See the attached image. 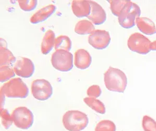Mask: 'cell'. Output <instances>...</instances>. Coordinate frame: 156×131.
Segmentation results:
<instances>
[{
  "label": "cell",
  "instance_id": "obj_1",
  "mask_svg": "<svg viewBox=\"0 0 156 131\" xmlns=\"http://www.w3.org/2000/svg\"><path fill=\"white\" fill-rule=\"evenodd\" d=\"M105 87L109 91L124 93L127 84L125 73L120 69L110 67L104 74Z\"/></svg>",
  "mask_w": 156,
  "mask_h": 131
},
{
  "label": "cell",
  "instance_id": "obj_2",
  "mask_svg": "<svg viewBox=\"0 0 156 131\" xmlns=\"http://www.w3.org/2000/svg\"><path fill=\"white\" fill-rule=\"evenodd\" d=\"M62 122L69 131H81L87 127L89 119L85 113L78 110H69L64 113Z\"/></svg>",
  "mask_w": 156,
  "mask_h": 131
},
{
  "label": "cell",
  "instance_id": "obj_3",
  "mask_svg": "<svg viewBox=\"0 0 156 131\" xmlns=\"http://www.w3.org/2000/svg\"><path fill=\"white\" fill-rule=\"evenodd\" d=\"M0 93L9 98H25L28 96L29 89L22 79L17 78L3 84Z\"/></svg>",
  "mask_w": 156,
  "mask_h": 131
},
{
  "label": "cell",
  "instance_id": "obj_4",
  "mask_svg": "<svg viewBox=\"0 0 156 131\" xmlns=\"http://www.w3.org/2000/svg\"><path fill=\"white\" fill-rule=\"evenodd\" d=\"M141 14V10L138 5L129 1L118 17L120 25L125 29H130L136 25V20Z\"/></svg>",
  "mask_w": 156,
  "mask_h": 131
},
{
  "label": "cell",
  "instance_id": "obj_5",
  "mask_svg": "<svg viewBox=\"0 0 156 131\" xmlns=\"http://www.w3.org/2000/svg\"><path fill=\"white\" fill-rule=\"evenodd\" d=\"M51 63L53 67L58 71H70L73 67V55L65 50H57L52 55Z\"/></svg>",
  "mask_w": 156,
  "mask_h": 131
},
{
  "label": "cell",
  "instance_id": "obj_6",
  "mask_svg": "<svg viewBox=\"0 0 156 131\" xmlns=\"http://www.w3.org/2000/svg\"><path fill=\"white\" fill-rule=\"evenodd\" d=\"M15 126L19 129H27L33 126L34 115L28 108L19 107L14 109L12 114Z\"/></svg>",
  "mask_w": 156,
  "mask_h": 131
},
{
  "label": "cell",
  "instance_id": "obj_7",
  "mask_svg": "<svg viewBox=\"0 0 156 131\" xmlns=\"http://www.w3.org/2000/svg\"><path fill=\"white\" fill-rule=\"evenodd\" d=\"M151 41L140 33H133L127 41V46L131 51L140 54L146 55L151 51Z\"/></svg>",
  "mask_w": 156,
  "mask_h": 131
},
{
  "label": "cell",
  "instance_id": "obj_8",
  "mask_svg": "<svg viewBox=\"0 0 156 131\" xmlns=\"http://www.w3.org/2000/svg\"><path fill=\"white\" fill-rule=\"evenodd\" d=\"M31 93L36 99L41 101L47 100L53 94L50 83L45 79H37L31 83Z\"/></svg>",
  "mask_w": 156,
  "mask_h": 131
},
{
  "label": "cell",
  "instance_id": "obj_9",
  "mask_svg": "<svg viewBox=\"0 0 156 131\" xmlns=\"http://www.w3.org/2000/svg\"><path fill=\"white\" fill-rule=\"evenodd\" d=\"M111 37L109 32L103 30H95L88 38L91 46L97 49H104L109 46Z\"/></svg>",
  "mask_w": 156,
  "mask_h": 131
},
{
  "label": "cell",
  "instance_id": "obj_10",
  "mask_svg": "<svg viewBox=\"0 0 156 131\" xmlns=\"http://www.w3.org/2000/svg\"><path fill=\"white\" fill-rule=\"evenodd\" d=\"M14 70L18 76L29 78L35 72V65L30 59L25 57L20 58L15 64Z\"/></svg>",
  "mask_w": 156,
  "mask_h": 131
},
{
  "label": "cell",
  "instance_id": "obj_11",
  "mask_svg": "<svg viewBox=\"0 0 156 131\" xmlns=\"http://www.w3.org/2000/svg\"><path fill=\"white\" fill-rule=\"evenodd\" d=\"M91 6L90 14L87 17L93 24L100 25L104 24L107 19V15L101 6L97 2L89 1Z\"/></svg>",
  "mask_w": 156,
  "mask_h": 131
},
{
  "label": "cell",
  "instance_id": "obj_12",
  "mask_svg": "<svg viewBox=\"0 0 156 131\" xmlns=\"http://www.w3.org/2000/svg\"><path fill=\"white\" fill-rule=\"evenodd\" d=\"M72 9L74 14L78 18L88 17L91 12L89 1L74 0L72 3Z\"/></svg>",
  "mask_w": 156,
  "mask_h": 131
},
{
  "label": "cell",
  "instance_id": "obj_13",
  "mask_svg": "<svg viewBox=\"0 0 156 131\" xmlns=\"http://www.w3.org/2000/svg\"><path fill=\"white\" fill-rule=\"evenodd\" d=\"M56 8V6L53 4H50L43 7L33 15L30 18V22L31 24H37L45 21L55 13Z\"/></svg>",
  "mask_w": 156,
  "mask_h": 131
},
{
  "label": "cell",
  "instance_id": "obj_14",
  "mask_svg": "<svg viewBox=\"0 0 156 131\" xmlns=\"http://www.w3.org/2000/svg\"><path fill=\"white\" fill-rule=\"evenodd\" d=\"M91 61L90 55L85 49H78L75 53L74 64L78 69H87L90 66Z\"/></svg>",
  "mask_w": 156,
  "mask_h": 131
},
{
  "label": "cell",
  "instance_id": "obj_15",
  "mask_svg": "<svg viewBox=\"0 0 156 131\" xmlns=\"http://www.w3.org/2000/svg\"><path fill=\"white\" fill-rule=\"evenodd\" d=\"M136 24L140 31L145 35H151L156 33V25L149 18L139 17L136 20Z\"/></svg>",
  "mask_w": 156,
  "mask_h": 131
},
{
  "label": "cell",
  "instance_id": "obj_16",
  "mask_svg": "<svg viewBox=\"0 0 156 131\" xmlns=\"http://www.w3.org/2000/svg\"><path fill=\"white\" fill-rule=\"evenodd\" d=\"M55 39V35L52 30H49L45 33L41 45V51L43 54H48L52 50Z\"/></svg>",
  "mask_w": 156,
  "mask_h": 131
},
{
  "label": "cell",
  "instance_id": "obj_17",
  "mask_svg": "<svg viewBox=\"0 0 156 131\" xmlns=\"http://www.w3.org/2000/svg\"><path fill=\"white\" fill-rule=\"evenodd\" d=\"M95 30L94 25L89 20H80L75 27V32L80 35H91Z\"/></svg>",
  "mask_w": 156,
  "mask_h": 131
},
{
  "label": "cell",
  "instance_id": "obj_18",
  "mask_svg": "<svg viewBox=\"0 0 156 131\" xmlns=\"http://www.w3.org/2000/svg\"><path fill=\"white\" fill-rule=\"evenodd\" d=\"M16 59L7 47H0V67L14 63Z\"/></svg>",
  "mask_w": 156,
  "mask_h": 131
},
{
  "label": "cell",
  "instance_id": "obj_19",
  "mask_svg": "<svg viewBox=\"0 0 156 131\" xmlns=\"http://www.w3.org/2000/svg\"><path fill=\"white\" fill-rule=\"evenodd\" d=\"M85 104L94 111L100 114H105V108L104 103L100 100L97 99L94 97H86L83 99Z\"/></svg>",
  "mask_w": 156,
  "mask_h": 131
},
{
  "label": "cell",
  "instance_id": "obj_20",
  "mask_svg": "<svg viewBox=\"0 0 156 131\" xmlns=\"http://www.w3.org/2000/svg\"><path fill=\"white\" fill-rule=\"evenodd\" d=\"M72 48V42L68 36L64 35L58 36L55 40V49L56 51L63 49L69 52Z\"/></svg>",
  "mask_w": 156,
  "mask_h": 131
},
{
  "label": "cell",
  "instance_id": "obj_21",
  "mask_svg": "<svg viewBox=\"0 0 156 131\" xmlns=\"http://www.w3.org/2000/svg\"><path fill=\"white\" fill-rule=\"evenodd\" d=\"M129 1L127 0H112L108 1L110 3V9L113 14L115 16L119 17L120 13Z\"/></svg>",
  "mask_w": 156,
  "mask_h": 131
},
{
  "label": "cell",
  "instance_id": "obj_22",
  "mask_svg": "<svg viewBox=\"0 0 156 131\" xmlns=\"http://www.w3.org/2000/svg\"><path fill=\"white\" fill-rule=\"evenodd\" d=\"M14 68L9 66H4L0 67V81L5 82L10 80L15 76Z\"/></svg>",
  "mask_w": 156,
  "mask_h": 131
},
{
  "label": "cell",
  "instance_id": "obj_23",
  "mask_svg": "<svg viewBox=\"0 0 156 131\" xmlns=\"http://www.w3.org/2000/svg\"><path fill=\"white\" fill-rule=\"evenodd\" d=\"M95 131H116V126L110 120H102L97 124Z\"/></svg>",
  "mask_w": 156,
  "mask_h": 131
},
{
  "label": "cell",
  "instance_id": "obj_24",
  "mask_svg": "<svg viewBox=\"0 0 156 131\" xmlns=\"http://www.w3.org/2000/svg\"><path fill=\"white\" fill-rule=\"evenodd\" d=\"M1 117L4 127L5 129H9L13 124V120L12 115L9 114L7 109L1 108Z\"/></svg>",
  "mask_w": 156,
  "mask_h": 131
},
{
  "label": "cell",
  "instance_id": "obj_25",
  "mask_svg": "<svg viewBox=\"0 0 156 131\" xmlns=\"http://www.w3.org/2000/svg\"><path fill=\"white\" fill-rule=\"evenodd\" d=\"M18 2L20 8L25 12H29L35 9L38 3L37 0H19Z\"/></svg>",
  "mask_w": 156,
  "mask_h": 131
},
{
  "label": "cell",
  "instance_id": "obj_26",
  "mask_svg": "<svg viewBox=\"0 0 156 131\" xmlns=\"http://www.w3.org/2000/svg\"><path fill=\"white\" fill-rule=\"evenodd\" d=\"M142 126L144 131H156V122L150 116H144Z\"/></svg>",
  "mask_w": 156,
  "mask_h": 131
},
{
  "label": "cell",
  "instance_id": "obj_27",
  "mask_svg": "<svg viewBox=\"0 0 156 131\" xmlns=\"http://www.w3.org/2000/svg\"><path fill=\"white\" fill-rule=\"evenodd\" d=\"M101 89L99 86L94 85L91 86L88 89L87 91V94L90 97L97 98L100 96L101 94Z\"/></svg>",
  "mask_w": 156,
  "mask_h": 131
},
{
  "label": "cell",
  "instance_id": "obj_28",
  "mask_svg": "<svg viewBox=\"0 0 156 131\" xmlns=\"http://www.w3.org/2000/svg\"><path fill=\"white\" fill-rule=\"evenodd\" d=\"M150 47L151 51H156V40L154 42H151Z\"/></svg>",
  "mask_w": 156,
  "mask_h": 131
}]
</instances>
